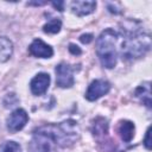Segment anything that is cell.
I'll use <instances>...</instances> for the list:
<instances>
[{
	"label": "cell",
	"instance_id": "cell-1",
	"mask_svg": "<svg viewBox=\"0 0 152 152\" xmlns=\"http://www.w3.org/2000/svg\"><path fill=\"white\" fill-rule=\"evenodd\" d=\"M37 131L62 147L70 146L78 139V126L74 120H66L57 125H45Z\"/></svg>",
	"mask_w": 152,
	"mask_h": 152
},
{
	"label": "cell",
	"instance_id": "cell-2",
	"mask_svg": "<svg viewBox=\"0 0 152 152\" xmlns=\"http://www.w3.org/2000/svg\"><path fill=\"white\" fill-rule=\"evenodd\" d=\"M118 40H119V34L113 28H106L104 31H102L96 40L97 57L101 64L107 69H112L116 64Z\"/></svg>",
	"mask_w": 152,
	"mask_h": 152
},
{
	"label": "cell",
	"instance_id": "cell-3",
	"mask_svg": "<svg viewBox=\"0 0 152 152\" xmlns=\"http://www.w3.org/2000/svg\"><path fill=\"white\" fill-rule=\"evenodd\" d=\"M151 48V38L148 34L133 33L129 34L122 43V56L126 59H135L145 56Z\"/></svg>",
	"mask_w": 152,
	"mask_h": 152
},
{
	"label": "cell",
	"instance_id": "cell-4",
	"mask_svg": "<svg viewBox=\"0 0 152 152\" xmlns=\"http://www.w3.org/2000/svg\"><path fill=\"white\" fill-rule=\"evenodd\" d=\"M56 84L61 88H70L74 86V74H72V68L66 64V63H59L56 69Z\"/></svg>",
	"mask_w": 152,
	"mask_h": 152
},
{
	"label": "cell",
	"instance_id": "cell-5",
	"mask_svg": "<svg viewBox=\"0 0 152 152\" xmlns=\"http://www.w3.org/2000/svg\"><path fill=\"white\" fill-rule=\"evenodd\" d=\"M109 90H110V84L108 81L102 80V78L94 80L89 84V87L86 91V99L88 101H95V100L100 99L101 96L106 95Z\"/></svg>",
	"mask_w": 152,
	"mask_h": 152
},
{
	"label": "cell",
	"instance_id": "cell-6",
	"mask_svg": "<svg viewBox=\"0 0 152 152\" xmlns=\"http://www.w3.org/2000/svg\"><path fill=\"white\" fill-rule=\"evenodd\" d=\"M27 121H28L27 113L23 108H17L15 110H13L10 114L6 124H7V128L11 132H18L24 128V126L26 125Z\"/></svg>",
	"mask_w": 152,
	"mask_h": 152
},
{
	"label": "cell",
	"instance_id": "cell-7",
	"mask_svg": "<svg viewBox=\"0 0 152 152\" xmlns=\"http://www.w3.org/2000/svg\"><path fill=\"white\" fill-rule=\"evenodd\" d=\"M28 52L38 58H50L53 55L52 48L39 38L34 39L31 43V45L28 46Z\"/></svg>",
	"mask_w": 152,
	"mask_h": 152
},
{
	"label": "cell",
	"instance_id": "cell-8",
	"mask_svg": "<svg viewBox=\"0 0 152 152\" xmlns=\"http://www.w3.org/2000/svg\"><path fill=\"white\" fill-rule=\"evenodd\" d=\"M50 139L43 133L36 131L33 133V138L28 145L30 152H49L50 151Z\"/></svg>",
	"mask_w": 152,
	"mask_h": 152
},
{
	"label": "cell",
	"instance_id": "cell-9",
	"mask_svg": "<svg viewBox=\"0 0 152 152\" xmlns=\"http://www.w3.org/2000/svg\"><path fill=\"white\" fill-rule=\"evenodd\" d=\"M49 84H50V76H49V74L40 72V74L36 75L32 78V81L30 83V88H31L32 94H34V95H43L48 90Z\"/></svg>",
	"mask_w": 152,
	"mask_h": 152
},
{
	"label": "cell",
	"instance_id": "cell-10",
	"mask_svg": "<svg viewBox=\"0 0 152 152\" xmlns=\"http://www.w3.org/2000/svg\"><path fill=\"white\" fill-rule=\"evenodd\" d=\"M96 8V2L91 1V0H83V1H72L71 2V11L72 13H75L78 17H83V15H88L90 13H93Z\"/></svg>",
	"mask_w": 152,
	"mask_h": 152
},
{
	"label": "cell",
	"instance_id": "cell-11",
	"mask_svg": "<svg viewBox=\"0 0 152 152\" xmlns=\"http://www.w3.org/2000/svg\"><path fill=\"white\" fill-rule=\"evenodd\" d=\"M134 124L128 121V120H124V121H120L119 124V127H118V132L121 137V139L125 141V142H129L133 137H134Z\"/></svg>",
	"mask_w": 152,
	"mask_h": 152
},
{
	"label": "cell",
	"instance_id": "cell-12",
	"mask_svg": "<svg viewBox=\"0 0 152 152\" xmlns=\"http://www.w3.org/2000/svg\"><path fill=\"white\" fill-rule=\"evenodd\" d=\"M13 53V44L6 37H0V63L10 59Z\"/></svg>",
	"mask_w": 152,
	"mask_h": 152
},
{
	"label": "cell",
	"instance_id": "cell-13",
	"mask_svg": "<svg viewBox=\"0 0 152 152\" xmlns=\"http://www.w3.org/2000/svg\"><path fill=\"white\" fill-rule=\"evenodd\" d=\"M135 95L138 97H141L142 99V102L150 107L151 106V89H150V83H145L142 86H140L137 90H135Z\"/></svg>",
	"mask_w": 152,
	"mask_h": 152
},
{
	"label": "cell",
	"instance_id": "cell-14",
	"mask_svg": "<svg viewBox=\"0 0 152 152\" xmlns=\"http://www.w3.org/2000/svg\"><path fill=\"white\" fill-rule=\"evenodd\" d=\"M62 27V21L59 19H52L43 26V31L46 33H58Z\"/></svg>",
	"mask_w": 152,
	"mask_h": 152
},
{
	"label": "cell",
	"instance_id": "cell-15",
	"mask_svg": "<svg viewBox=\"0 0 152 152\" xmlns=\"http://www.w3.org/2000/svg\"><path fill=\"white\" fill-rule=\"evenodd\" d=\"M0 152H21V147L15 141H6L2 145Z\"/></svg>",
	"mask_w": 152,
	"mask_h": 152
},
{
	"label": "cell",
	"instance_id": "cell-16",
	"mask_svg": "<svg viewBox=\"0 0 152 152\" xmlns=\"http://www.w3.org/2000/svg\"><path fill=\"white\" fill-rule=\"evenodd\" d=\"M150 135H151V127L147 128L146 135H145V139H144V145L147 150H151V138H150Z\"/></svg>",
	"mask_w": 152,
	"mask_h": 152
},
{
	"label": "cell",
	"instance_id": "cell-17",
	"mask_svg": "<svg viewBox=\"0 0 152 152\" xmlns=\"http://www.w3.org/2000/svg\"><path fill=\"white\" fill-rule=\"evenodd\" d=\"M80 40L83 43V44H88L93 40V34L91 33H86V34H82L80 37Z\"/></svg>",
	"mask_w": 152,
	"mask_h": 152
},
{
	"label": "cell",
	"instance_id": "cell-18",
	"mask_svg": "<svg viewBox=\"0 0 152 152\" xmlns=\"http://www.w3.org/2000/svg\"><path fill=\"white\" fill-rule=\"evenodd\" d=\"M69 51L72 53V55H81V49L77 46V45H75V44H69Z\"/></svg>",
	"mask_w": 152,
	"mask_h": 152
},
{
	"label": "cell",
	"instance_id": "cell-19",
	"mask_svg": "<svg viewBox=\"0 0 152 152\" xmlns=\"http://www.w3.org/2000/svg\"><path fill=\"white\" fill-rule=\"evenodd\" d=\"M51 4H52V6H53L55 8H57L58 11H63V10H64V1H52Z\"/></svg>",
	"mask_w": 152,
	"mask_h": 152
}]
</instances>
